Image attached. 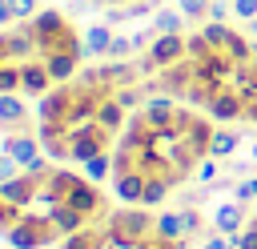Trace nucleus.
Masks as SVG:
<instances>
[{
    "label": "nucleus",
    "mask_w": 257,
    "mask_h": 249,
    "mask_svg": "<svg viewBox=\"0 0 257 249\" xmlns=\"http://www.w3.org/2000/svg\"><path fill=\"white\" fill-rule=\"evenodd\" d=\"M157 96L141 60H100L76 68L36 104L44 157L60 165H92L112 157L133 108Z\"/></svg>",
    "instance_id": "1"
},
{
    "label": "nucleus",
    "mask_w": 257,
    "mask_h": 249,
    "mask_svg": "<svg viewBox=\"0 0 257 249\" xmlns=\"http://www.w3.org/2000/svg\"><path fill=\"white\" fill-rule=\"evenodd\" d=\"M213 145L217 125L209 112L157 92L133 108L112 149V193L124 205H165L181 185L197 177V169L213 157Z\"/></svg>",
    "instance_id": "2"
},
{
    "label": "nucleus",
    "mask_w": 257,
    "mask_h": 249,
    "mask_svg": "<svg viewBox=\"0 0 257 249\" xmlns=\"http://www.w3.org/2000/svg\"><path fill=\"white\" fill-rule=\"evenodd\" d=\"M108 193L52 157L0 181V237L12 249H56L64 237L104 221Z\"/></svg>",
    "instance_id": "3"
},
{
    "label": "nucleus",
    "mask_w": 257,
    "mask_h": 249,
    "mask_svg": "<svg viewBox=\"0 0 257 249\" xmlns=\"http://www.w3.org/2000/svg\"><path fill=\"white\" fill-rule=\"evenodd\" d=\"M253 72L257 44L225 20H209L185 36V56L161 68L153 76V88L209 112L213 120H245Z\"/></svg>",
    "instance_id": "4"
},
{
    "label": "nucleus",
    "mask_w": 257,
    "mask_h": 249,
    "mask_svg": "<svg viewBox=\"0 0 257 249\" xmlns=\"http://www.w3.org/2000/svg\"><path fill=\"white\" fill-rule=\"evenodd\" d=\"M84 40L76 24L56 12L40 8L28 20L0 28V96H44L60 80L80 68Z\"/></svg>",
    "instance_id": "5"
},
{
    "label": "nucleus",
    "mask_w": 257,
    "mask_h": 249,
    "mask_svg": "<svg viewBox=\"0 0 257 249\" xmlns=\"http://www.w3.org/2000/svg\"><path fill=\"white\" fill-rule=\"evenodd\" d=\"M185 245H189V229L181 213L120 205L104 221L64 237L56 249H185Z\"/></svg>",
    "instance_id": "6"
},
{
    "label": "nucleus",
    "mask_w": 257,
    "mask_h": 249,
    "mask_svg": "<svg viewBox=\"0 0 257 249\" xmlns=\"http://www.w3.org/2000/svg\"><path fill=\"white\" fill-rule=\"evenodd\" d=\"M44 161L36 112L24 104V96H0V181L32 169Z\"/></svg>",
    "instance_id": "7"
},
{
    "label": "nucleus",
    "mask_w": 257,
    "mask_h": 249,
    "mask_svg": "<svg viewBox=\"0 0 257 249\" xmlns=\"http://www.w3.org/2000/svg\"><path fill=\"white\" fill-rule=\"evenodd\" d=\"M237 249H257V201L249 205V217H245V225L237 233Z\"/></svg>",
    "instance_id": "8"
},
{
    "label": "nucleus",
    "mask_w": 257,
    "mask_h": 249,
    "mask_svg": "<svg viewBox=\"0 0 257 249\" xmlns=\"http://www.w3.org/2000/svg\"><path fill=\"white\" fill-rule=\"evenodd\" d=\"M209 8H213V0H181L185 16H209Z\"/></svg>",
    "instance_id": "9"
},
{
    "label": "nucleus",
    "mask_w": 257,
    "mask_h": 249,
    "mask_svg": "<svg viewBox=\"0 0 257 249\" xmlns=\"http://www.w3.org/2000/svg\"><path fill=\"white\" fill-rule=\"evenodd\" d=\"M233 12L241 20H257V0H233Z\"/></svg>",
    "instance_id": "10"
},
{
    "label": "nucleus",
    "mask_w": 257,
    "mask_h": 249,
    "mask_svg": "<svg viewBox=\"0 0 257 249\" xmlns=\"http://www.w3.org/2000/svg\"><path fill=\"white\" fill-rule=\"evenodd\" d=\"M245 125H257V72H253V88H249V108H245Z\"/></svg>",
    "instance_id": "11"
},
{
    "label": "nucleus",
    "mask_w": 257,
    "mask_h": 249,
    "mask_svg": "<svg viewBox=\"0 0 257 249\" xmlns=\"http://www.w3.org/2000/svg\"><path fill=\"white\" fill-rule=\"evenodd\" d=\"M92 4H104V8H128V4H141V0H92Z\"/></svg>",
    "instance_id": "12"
}]
</instances>
